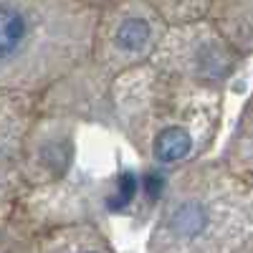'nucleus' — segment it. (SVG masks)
I'll return each mask as SVG.
<instances>
[{
	"label": "nucleus",
	"instance_id": "f257e3e1",
	"mask_svg": "<svg viewBox=\"0 0 253 253\" xmlns=\"http://www.w3.org/2000/svg\"><path fill=\"white\" fill-rule=\"evenodd\" d=\"M223 89L139 63L114 76L107 104L142 162L177 170L208 157L223 124Z\"/></svg>",
	"mask_w": 253,
	"mask_h": 253
},
{
	"label": "nucleus",
	"instance_id": "f03ea898",
	"mask_svg": "<svg viewBox=\"0 0 253 253\" xmlns=\"http://www.w3.org/2000/svg\"><path fill=\"white\" fill-rule=\"evenodd\" d=\"M253 238V182L218 160L172 170L147 253H236Z\"/></svg>",
	"mask_w": 253,
	"mask_h": 253
},
{
	"label": "nucleus",
	"instance_id": "7ed1b4c3",
	"mask_svg": "<svg viewBox=\"0 0 253 253\" xmlns=\"http://www.w3.org/2000/svg\"><path fill=\"white\" fill-rule=\"evenodd\" d=\"M96 8L84 0H0V89L46 94L89 61Z\"/></svg>",
	"mask_w": 253,
	"mask_h": 253
},
{
	"label": "nucleus",
	"instance_id": "20e7f679",
	"mask_svg": "<svg viewBox=\"0 0 253 253\" xmlns=\"http://www.w3.org/2000/svg\"><path fill=\"white\" fill-rule=\"evenodd\" d=\"M165 28L167 23L147 0H114L99 5L89 61L81 66L84 79L107 96L114 76L152 58Z\"/></svg>",
	"mask_w": 253,
	"mask_h": 253
},
{
	"label": "nucleus",
	"instance_id": "39448f33",
	"mask_svg": "<svg viewBox=\"0 0 253 253\" xmlns=\"http://www.w3.org/2000/svg\"><path fill=\"white\" fill-rule=\"evenodd\" d=\"M241 61L243 56L218 33L208 18L167 26L160 46L150 58V63L172 76L223 91L228 81L236 76Z\"/></svg>",
	"mask_w": 253,
	"mask_h": 253
},
{
	"label": "nucleus",
	"instance_id": "423d86ee",
	"mask_svg": "<svg viewBox=\"0 0 253 253\" xmlns=\"http://www.w3.org/2000/svg\"><path fill=\"white\" fill-rule=\"evenodd\" d=\"M76 114L41 99L23 155L26 195L66 182L76 157ZM26 200V198H23Z\"/></svg>",
	"mask_w": 253,
	"mask_h": 253
},
{
	"label": "nucleus",
	"instance_id": "0eeeda50",
	"mask_svg": "<svg viewBox=\"0 0 253 253\" xmlns=\"http://www.w3.org/2000/svg\"><path fill=\"white\" fill-rule=\"evenodd\" d=\"M38 104V94L0 89V228L15 220L26 198L23 155Z\"/></svg>",
	"mask_w": 253,
	"mask_h": 253
},
{
	"label": "nucleus",
	"instance_id": "6e6552de",
	"mask_svg": "<svg viewBox=\"0 0 253 253\" xmlns=\"http://www.w3.org/2000/svg\"><path fill=\"white\" fill-rule=\"evenodd\" d=\"M8 253H117L107 233L89 218L41 225Z\"/></svg>",
	"mask_w": 253,
	"mask_h": 253
},
{
	"label": "nucleus",
	"instance_id": "1a4fd4ad",
	"mask_svg": "<svg viewBox=\"0 0 253 253\" xmlns=\"http://www.w3.org/2000/svg\"><path fill=\"white\" fill-rule=\"evenodd\" d=\"M205 18L243 58L253 53V0H210Z\"/></svg>",
	"mask_w": 253,
	"mask_h": 253
},
{
	"label": "nucleus",
	"instance_id": "9d476101",
	"mask_svg": "<svg viewBox=\"0 0 253 253\" xmlns=\"http://www.w3.org/2000/svg\"><path fill=\"white\" fill-rule=\"evenodd\" d=\"M220 160L236 175L253 182V91L246 99L243 109L236 119V126H233V132H230V139L223 147Z\"/></svg>",
	"mask_w": 253,
	"mask_h": 253
},
{
	"label": "nucleus",
	"instance_id": "9b49d317",
	"mask_svg": "<svg viewBox=\"0 0 253 253\" xmlns=\"http://www.w3.org/2000/svg\"><path fill=\"white\" fill-rule=\"evenodd\" d=\"M167 26L190 23L208 15L210 0H147Z\"/></svg>",
	"mask_w": 253,
	"mask_h": 253
},
{
	"label": "nucleus",
	"instance_id": "f8f14e48",
	"mask_svg": "<svg viewBox=\"0 0 253 253\" xmlns=\"http://www.w3.org/2000/svg\"><path fill=\"white\" fill-rule=\"evenodd\" d=\"M84 3H89V5L99 8V5H107V3H114V0H84Z\"/></svg>",
	"mask_w": 253,
	"mask_h": 253
},
{
	"label": "nucleus",
	"instance_id": "ddd939ff",
	"mask_svg": "<svg viewBox=\"0 0 253 253\" xmlns=\"http://www.w3.org/2000/svg\"><path fill=\"white\" fill-rule=\"evenodd\" d=\"M236 253H253V238H251V241H248L246 246H241V248H238Z\"/></svg>",
	"mask_w": 253,
	"mask_h": 253
}]
</instances>
